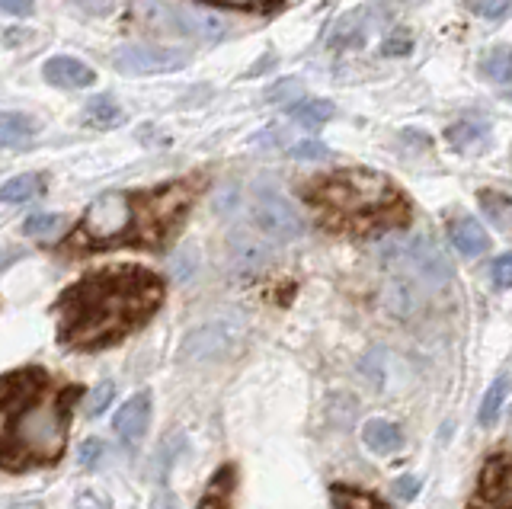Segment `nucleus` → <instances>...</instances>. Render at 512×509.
I'll list each match as a JSON object with an SVG mask.
<instances>
[{
    "label": "nucleus",
    "instance_id": "1",
    "mask_svg": "<svg viewBox=\"0 0 512 509\" xmlns=\"http://www.w3.org/2000/svg\"><path fill=\"white\" fill-rule=\"evenodd\" d=\"M167 285L154 269L106 266L80 276L55 298L58 343L74 353H100L119 346L125 337L157 314Z\"/></svg>",
    "mask_w": 512,
    "mask_h": 509
},
{
    "label": "nucleus",
    "instance_id": "2",
    "mask_svg": "<svg viewBox=\"0 0 512 509\" xmlns=\"http://www.w3.org/2000/svg\"><path fill=\"white\" fill-rule=\"evenodd\" d=\"M84 388L61 381L42 365L0 378V468H52L68 449V429Z\"/></svg>",
    "mask_w": 512,
    "mask_h": 509
},
{
    "label": "nucleus",
    "instance_id": "3",
    "mask_svg": "<svg viewBox=\"0 0 512 509\" xmlns=\"http://www.w3.org/2000/svg\"><path fill=\"white\" fill-rule=\"evenodd\" d=\"M199 186L192 180H173L138 193H106L87 205L74 234L61 250L93 253V250H164L186 221Z\"/></svg>",
    "mask_w": 512,
    "mask_h": 509
},
{
    "label": "nucleus",
    "instance_id": "4",
    "mask_svg": "<svg viewBox=\"0 0 512 509\" xmlns=\"http://www.w3.org/2000/svg\"><path fill=\"white\" fill-rule=\"evenodd\" d=\"M304 202L317 215V225L343 237H372L410 225V202L375 170L349 167L301 186Z\"/></svg>",
    "mask_w": 512,
    "mask_h": 509
},
{
    "label": "nucleus",
    "instance_id": "5",
    "mask_svg": "<svg viewBox=\"0 0 512 509\" xmlns=\"http://www.w3.org/2000/svg\"><path fill=\"white\" fill-rule=\"evenodd\" d=\"M250 218H253V228L276 244L298 241L304 234V218L285 202V196H279L276 189H266V186L256 189L253 205H250Z\"/></svg>",
    "mask_w": 512,
    "mask_h": 509
},
{
    "label": "nucleus",
    "instance_id": "6",
    "mask_svg": "<svg viewBox=\"0 0 512 509\" xmlns=\"http://www.w3.org/2000/svg\"><path fill=\"white\" fill-rule=\"evenodd\" d=\"M404 260L407 269L423 279L429 285H445L452 282V263H448V257L442 253V247H436L429 241V237H413V241H404V244H391L384 247V260Z\"/></svg>",
    "mask_w": 512,
    "mask_h": 509
},
{
    "label": "nucleus",
    "instance_id": "7",
    "mask_svg": "<svg viewBox=\"0 0 512 509\" xmlns=\"http://www.w3.org/2000/svg\"><path fill=\"white\" fill-rule=\"evenodd\" d=\"M116 71L128 77H154V74H173L189 65V55L170 45H125L112 58Z\"/></svg>",
    "mask_w": 512,
    "mask_h": 509
},
{
    "label": "nucleus",
    "instance_id": "8",
    "mask_svg": "<svg viewBox=\"0 0 512 509\" xmlns=\"http://www.w3.org/2000/svg\"><path fill=\"white\" fill-rule=\"evenodd\" d=\"M468 509H512V484H509V452L500 449L484 461L477 474Z\"/></svg>",
    "mask_w": 512,
    "mask_h": 509
},
{
    "label": "nucleus",
    "instance_id": "9",
    "mask_svg": "<svg viewBox=\"0 0 512 509\" xmlns=\"http://www.w3.org/2000/svg\"><path fill=\"white\" fill-rule=\"evenodd\" d=\"M231 343H234V337L224 324H205V327H196L183 340L180 359L183 362H212V359L228 353Z\"/></svg>",
    "mask_w": 512,
    "mask_h": 509
},
{
    "label": "nucleus",
    "instance_id": "10",
    "mask_svg": "<svg viewBox=\"0 0 512 509\" xmlns=\"http://www.w3.org/2000/svg\"><path fill=\"white\" fill-rule=\"evenodd\" d=\"M42 74L52 87H64V90H80V87H90L96 81L90 65H84V61H77V58H68V55L48 58Z\"/></svg>",
    "mask_w": 512,
    "mask_h": 509
},
{
    "label": "nucleus",
    "instance_id": "11",
    "mask_svg": "<svg viewBox=\"0 0 512 509\" xmlns=\"http://www.w3.org/2000/svg\"><path fill=\"white\" fill-rule=\"evenodd\" d=\"M148 423H151V391H138V394H132L119 407V413H116V433L125 442H132V439L144 436Z\"/></svg>",
    "mask_w": 512,
    "mask_h": 509
},
{
    "label": "nucleus",
    "instance_id": "12",
    "mask_svg": "<svg viewBox=\"0 0 512 509\" xmlns=\"http://www.w3.org/2000/svg\"><path fill=\"white\" fill-rule=\"evenodd\" d=\"M448 234H452V244L458 247V253H464V257H480V253H484L487 244H490L484 225H480V221L471 218V215L455 218L452 228H448Z\"/></svg>",
    "mask_w": 512,
    "mask_h": 509
},
{
    "label": "nucleus",
    "instance_id": "13",
    "mask_svg": "<svg viewBox=\"0 0 512 509\" xmlns=\"http://www.w3.org/2000/svg\"><path fill=\"white\" fill-rule=\"evenodd\" d=\"M234 487H237V465H221L212 481H208L202 500H199V509H231V497H234Z\"/></svg>",
    "mask_w": 512,
    "mask_h": 509
},
{
    "label": "nucleus",
    "instance_id": "14",
    "mask_svg": "<svg viewBox=\"0 0 512 509\" xmlns=\"http://www.w3.org/2000/svg\"><path fill=\"white\" fill-rule=\"evenodd\" d=\"M180 20V29L189 36H196L202 42H218L224 33H228V23H224L218 13H205V10H183L176 13Z\"/></svg>",
    "mask_w": 512,
    "mask_h": 509
},
{
    "label": "nucleus",
    "instance_id": "15",
    "mask_svg": "<svg viewBox=\"0 0 512 509\" xmlns=\"http://www.w3.org/2000/svg\"><path fill=\"white\" fill-rule=\"evenodd\" d=\"M362 442L378 455H394L400 452V445H404V433H400V426L391 420H368L362 426Z\"/></svg>",
    "mask_w": 512,
    "mask_h": 509
},
{
    "label": "nucleus",
    "instance_id": "16",
    "mask_svg": "<svg viewBox=\"0 0 512 509\" xmlns=\"http://www.w3.org/2000/svg\"><path fill=\"white\" fill-rule=\"evenodd\" d=\"M330 503H333V509H391L388 500H381L378 493L362 490V487H349V484H333Z\"/></svg>",
    "mask_w": 512,
    "mask_h": 509
},
{
    "label": "nucleus",
    "instance_id": "17",
    "mask_svg": "<svg viewBox=\"0 0 512 509\" xmlns=\"http://www.w3.org/2000/svg\"><path fill=\"white\" fill-rule=\"evenodd\" d=\"M368 36V26H365V13L362 10H352L346 13L343 20H336L333 33H330V45L333 49H359Z\"/></svg>",
    "mask_w": 512,
    "mask_h": 509
},
{
    "label": "nucleus",
    "instance_id": "18",
    "mask_svg": "<svg viewBox=\"0 0 512 509\" xmlns=\"http://www.w3.org/2000/svg\"><path fill=\"white\" fill-rule=\"evenodd\" d=\"M36 135V122L23 113H0V148H20Z\"/></svg>",
    "mask_w": 512,
    "mask_h": 509
},
{
    "label": "nucleus",
    "instance_id": "19",
    "mask_svg": "<svg viewBox=\"0 0 512 509\" xmlns=\"http://www.w3.org/2000/svg\"><path fill=\"white\" fill-rule=\"evenodd\" d=\"M333 103L330 100H304L298 106H292V119L298 125H304V129H317V125H324L333 119Z\"/></svg>",
    "mask_w": 512,
    "mask_h": 509
},
{
    "label": "nucleus",
    "instance_id": "20",
    "mask_svg": "<svg viewBox=\"0 0 512 509\" xmlns=\"http://www.w3.org/2000/svg\"><path fill=\"white\" fill-rule=\"evenodd\" d=\"M84 119L93 125V129H112L122 119V109L112 97H93L84 109Z\"/></svg>",
    "mask_w": 512,
    "mask_h": 509
},
{
    "label": "nucleus",
    "instance_id": "21",
    "mask_svg": "<svg viewBox=\"0 0 512 509\" xmlns=\"http://www.w3.org/2000/svg\"><path fill=\"white\" fill-rule=\"evenodd\" d=\"M42 193V177L39 173H23L13 177L10 183L0 186V202H29L32 196Z\"/></svg>",
    "mask_w": 512,
    "mask_h": 509
},
{
    "label": "nucleus",
    "instance_id": "22",
    "mask_svg": "<svg viewBox=\"0 0 512 509\" xmlns=\"http://www.w3.org/2000/svg\"><path fill=\"white\" fill-rule=\"evenodd\" d=\"M487 132H490L487 122H455L452 129L445 132V138H448V145H452V148L464 151V148L477 145V141H484Z\"/></svg>",
    "mask_w": 512,
    "mask_h": 509
},
{
    "label": "nucleus",
    "instance_id": "23",
    "mask_svg": "<svg viewBox=\"0 0 512 509\" xmlns=\"http://www.w3.org/2000/svg\"><path fill=\"white\" fill-rule=\"evenodd\" d=\"M506 385H509V375L503 372L500 378L493 381V388L484 394V404H480V426H490L493 420H496V413H500V407H503V397H506Z\"/></svg>",
    "mask_w": 512,
    "mask_h": 509
},
{
    "label": "nucleus",
    "instance_id": "24",
    "mask_svg": "<svg viewBox=\"0 0 512 509\" xmlns=\"http://www.w3.org/2000/svg\"><path fill=\"white\" fill-rule=\"evenodd\" d=\"M480 71H484L490 81L496 84H506L509 74H512V65H509V49L506 45H496V49H490V55L484 58V65H480Z\"/></svg>",
    "mask_w": 512,
    "mask_h": 509
},
{
    "label": "nucleus",
    "instance_id": "25",
    "mask_svg": "<svg viewBox=\"0 0 512 509\" xmlns=\"http://www.w3.org/2000/svg\"><path fill=\"white\" fill-rule=\"evenodd\" d=\"M480 205H484V212L493 218V225L506 231L509 228V199L503 193H480Z\"/></svg>",
    "mask_w": 512,
    "mask_h": 509
},
{
    "label": "nucleus",
    "instance_id": "26",
    "mask_svg": "<svg viewBox=\"0 0 512 509\" xmlns=\"http://www.w3.org/2000/svg\"><path fill=\"white\" fill-rule=\"evenodd\" d=\"M58 228H61L58 215H29L23 221V231L29 237H52V234H58Z\"/></svg>",
    "mask_w": 512,
    "mask_h": 509
},
{
    "label": "nucleus",
    "instance_id": "27",
    "mask_svg": "<svg viewBox=\"0 0 512 509\" xmlns=\"http://www.w3.org/2000/svg\"><path fill=\"white\" fill-rule=\"evenodd\" d=\"M509 4H512V0H468V10L493 23V20H503L506 17Z\"/></svg>",
    "mask_w": 512,
    "mask_h": 509
},
{
    "label": "nucleus",
    "instance_id": "28",
    "mask_svg": "<svg viewBox=\"0 0 512 509\" xmlns=\"http://www.w3.org/2000/svg\"><path fill=\"white\" fill-rule=\"evenodd\" d=\"M381 52H384V55H391V58H404V55L413 52V36L407 33V29H394V33H391L388 39H384Z\"/></svg>",
    "mask_w": 512,
    "mask_h": 509
},
{
    "label": "nucleus",
    "instance_id": "29",
    "mask_svg": "<svg viewBox=\"0 0 512 509\" xmlns=\"http://www.w3.org/2000/svg\"><path fill=\"white\" fill-rule=\"evenodd\" d=\"M288 157H295V161H327L330 148L320 145V141H298V145L288 151Z\"/></svg>",
    "mask_w": 512,
    "mask_h": 509
},
{
    "label": "nucleus",
    "instance_id": "30",
    "mask_svg": "<svg viewBox=\"0 0 512 509\" xmlns=\"http://www.w3.org/2000/svg\"><path fill=\"white\" fill-rule=\"evenodd\" d=\"M301 97V81L288 77V81H276L266 90V103H282V100H295Z\"/></svg>",
    "mask_w": 512,
    "mask_h": 509
},
{
    "label": "nucleus",
    "instance_id": "31",
    "mask_svg": "<svg viewBox=\"0 0 512 509\" xmlns=\"http://www.w3.org/2000/svg\"><path fill=\"white\" fill-rule=\"evenodd\" d=\"M112 397H116V388H112L109 381H103V385H96V391H93V397H90V407H87L90 417H100V413L112 404Z\"/></svg>",
    "mask_w": 512,
    "mask_h": 509
},
{
    "label": "nucleus",
    "instance_id": "32",
    "mask_svg": "<svg viewBox=\"0 0 512 509\" xmlns=\"http://www.w3.org/2000/svg\"><path fill=\"white\" fill-rule=\"evenodd\" d=\"M490 273H493V285H496V289H509V285H512V257H509V253H503V257L493 260Z\"/></svg>",
    "mask_w": 512,
    "mask_h": 509
},
{
    "label": "nucleus",
    "instance_id": "33",
    "mask_svg": "<svg viewBox=\"0 0 512 509\" xmlns=\"http://www.w3.org/2000/svg\"><path fill=\"white\" fill-rule=\"evenodd\" d=\"M100 455H103V442L100 439H87L84 445H80V465L84 468H96V461H100Z\"/></svg>",
    "mask_w": 512,
    "mask_h": 509
},
{
    "label": "nucleus",
    "instance_id": "34",
    "mask_svg": "<svg viewBox=\"0 0 512 509\" xmlns=\"http://www.w3.org/2000/svg\"><path fill=\"white\" fill-rule=\"evenodd\" d=\"M420 487H423V484H420V477H410V474H407V477H397V484H394V490H397V497H400V500H413L416 493H420Z\"/></svg>",
    "mask_w": 512,
    "mask_h": 509
},
{
    "label": "nucleus",
    "instance_id": "35",
    "mask_svg": "<svg viewBox=\"0 0 512 509\" xmlns=\"http://www.w3.org/2000/svg\"><path fill=\"white\" fill-rule=\"evenodd\" d=\"M0 10L10 13V17H26V13H32V0H0Z\"/></svg>",
    "mask_w": 512,
    "mask_h": 509
},
{
    "label": "nucleus",
    "instance_id": "36",
    "mask_svg": "<svg viewBox=\"0 0 512 509\" xmlns=\"http://www.w3.org/2000/svg\"><path fill=\"white\" fill-rule=\"evenodd\" d=\"M151 509H180L176 506V500H173V493H160V497L151 503Z\"/></svg>",
    "mask_w": 512,
    "mask_h": 509
},
{
    "label": "nucleus",
    "instance_id": "37",
    "mask_svg": "<svg viewBox=\"0 0 512 509\" xmlns=\"http://www.w3.org/2000/svg\"><path fill=\"white\" fill-rule=\"evenodd\" d=\"M0 263H4V253H0Z\"/></svg>",
    "mask_w": 512,
    "mask_h": 509
}]
</instances>
